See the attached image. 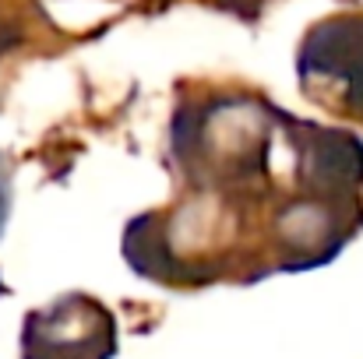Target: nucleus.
<instances>
[{
    "mask_svg": "<svg viewBox=\"0 0 363 359\" xmlns=\"http://www.w3.org/2000/svg\"><path fill=\"white\" fill-rule=\"evenodd\" d=\"M300 81L314 99L363 120V14H339L314 25L300 46Z\"/></svg>",
    "mask_w": 363,
    "mask_h": 359,
    "instance_id": "obj_1",
    "label": "nucleus"
},
{
    "mask_svg": "<svg viewBox=\"0 0 363 359\" xmlns=\"http://www.w3.org/2000/svg\"><path fill=\"white\" fill-rule=\"evenodd\" d=\"M113 349V317L85 296H67L25 324V359H110Z\"/></svg>",
    "mask_w": 363,
    "mask_h": 359,
    "instance_id": "obj_2",
    "label": "nucleus"
},
{
    "mask_svg": "<svg viewBox=\"0 0 363 359\" xmlns=\"http://www.w3.org/2000/svg\"><path fill=\"white\" fill-rule=\"evenodd\" d=\"M303 176L321 194H350L363 180V144L353 134L314 130L303 144Z\"/></svg>",
    "mask_w": 363,
    "mask_h": 359,
    "instance_id": "obj_3",
    "label": "nucleus"
},
{
    "mask_svg": "<svg viewBox=\"0 0 363 359\" xmlns=\"http://www.w3.org/2000/svg\"><path fill=\"white\" fill-rule=\"evenodd\" d=\"M7 212H11V183H7V173L0 166V229L7 222Z\"/></svg>",
    "mask_w": 363,
    "mask_h": 359,
    "instance_id": "obj_4",
    "label": "nucleus"
}]
</instances>
